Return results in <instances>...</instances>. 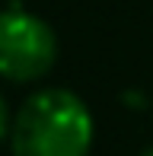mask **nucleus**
Instances as JSON below:
<instances>
[{
    "mask_svg": "<svg viewBox=\"0 0 153 156\" xmlns=\"http://www.w3.org/2000/svg\"><path fill=\"white\" fill-rule=\"evenodd\" d=\"M96 140V118L73 89H32L13 112L10 153L13 156H89Z\"/></svg>",
    "mask_w": 153,
    "mask_h": 156,
    "instance_id": "1",
    "label": "nucleus"
},
{
    "mask_svg": "<svg viewBox=\"0 0 153 156\" xmlns=\"http://www.w3.org/2000/svg\"><path fill=\"white\" fill-rule=\"evenodd\" d=\"M58 61V35L51 23L23 3L0 10V80L38 83Z\"/></svg>",
    "mask_w": 153,
    "mask_h": 156,
    "instance_id": "2",
    "label": "nucleus"
},
{
    "mask_svg": "<svg viewBox=\"0 0 153 156\" xmlns=\"http://www.w3.org/2000/svg\"><path fill=\"white\" fill-rule=\"evenodd\" d=\"M10 124H13V112H10V105H6L3 93H0V147L10 140Z\"/></svg>",
    "mask_w": 153,
    "mask_h": 156,
    "instance_id": "3",
    "label": "nucleus"
},
{
    "mask_svg": "<svg viewBox=\"0 0 153 156\" xmlns=\"http://www.w3.org/2000/svg\"><path fill=\"white\" fill-rule=\"evenodd\" d=\"M141 156H153V144H150V147H144V150H141Z\"/></svg>",
    "mask_w": 153,
    "mask_h": 156,
    "instance_id": "4",
    "label": "nucleus"
}]
</instances>
